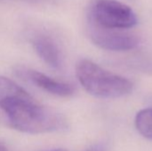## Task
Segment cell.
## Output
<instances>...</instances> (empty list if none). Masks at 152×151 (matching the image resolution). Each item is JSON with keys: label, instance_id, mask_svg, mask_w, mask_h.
<instances>
[{"label": "cell", "instance_id": "cell-7", "mask_svg": "<svg viewBox=\"0 0 152 151\" xmlns=\"http://www.w3.org/2000/svg\"><path fill=\"white\" fill-rule=\"evenodd\" d=\"M135 127L137 131L149 140H152V108L140 110L135 117Z\"/></svg>", "mask_w": 152, "mask_h": 151}, {"label": "cell", "instance_id": "cell-1", "mask_svg": "<svg viewBox=\"0 0 152 151\" xmlns=\"http://www.w3.org/2000/svg\"><path fill=\"white\" fill-rule=\"evenodd\" d=\"M10 125L26 133H45L65 130L67 121L58 111L37 103L22 87L0 101Z\"/></svg>", "mask_w": 152, "mask_h": 151}, {"label": "cell", "instance_id": "cell-3", "mask_svg": "<svg viewBox=\"0 0 152 151\" xmlns=\"http://www.w3.org/2000/svg\"><path fill=\"white\" fill-rule=\"evenodd\" d=\"M88 21L111 29H127L137 24V16L126 4L116 0H95L91 5Z\"/></svg>", "mask_w": 152, "mask_h": 151}, {"label": "cell", "instance_id": "cell-2", "mask_svg": "<svg viewBox=\"0 0 152 151\" xmlns=\"http://www.w3.org/2000/svg\"><path fill=\"white\" fill-rule=\"evenodd\" d=\"M76 74L85 90L99 98L123 97L129 94L134 88V84L128 78L108 71L86 59L77 63Z\"/></svg>", "mask_w": 152, "mask_h": 151}, {"label": "cell", "instance_id": "cell-6", "mask_svg": "<svg viewBox=\"0 0 152 151\" xmlns=\"http://www.w3.org/2000/svg\"><path fill=\"white\" fill-rule=\"evenodd\" d=\"M32 45L37 55L49 67L61 69L63 62V56L59 44L49 35L38 34L32 39Z\"/></svg>", "mask_w": 152, "mask_h": 151}, {"label": "cell", "instance_id": "cell-9", "mask_svg": "<svg viewBox=\"0 0 152 151\" xmlns=\"http://www.w3.org/2000/svg\"><path fill=\"white\" fill-rule=\"evenodd\" d=\"M0 151H7L5 145L2 142H0Z\"/></svg>", "mask_w": 152, "mask_h": 151}, {"label": "cell", "instance_id": "cell-8", "mask_svg": "<svg viewBox=\"0 0 152 151\" xmlns=\"http://www.w3.org/2000/svg\"><path fill=\"white\" fill-rule=\"evenodd\" d=\"M87 151H105V150H104L103 146H102V145H97V146H94V147L91 148L90 150H88Z\"/></svg>", "mask_w": 152, "mask_h": 151}, {"label": "cell", "instance_id": "cell-10", "mask_svg": "<svg viewBox=\"0 0 152 151\" xmlns=\"http://www.w3.org/2000/svg\"><path fill=\"white\" fill-rule=\"evenodd\" d=\"M51 151H67L66 150H64V149H56V150H51Z\"/></svg>", "mask_w": 152, "mask_h": 151}, {"label": "cell", "instance_id": "cell-5", "mask_svg": "<svg viewBox=\"0 0 152 151\" xmlns=\"http://www.w3.org/2000/svg\"><path fill=\"white\" fill-rule=\"evenodd\" d=\"M19 73L22 74L28 80L48 93L61 97H68L75 93V88L72 85L55 80L39 71L25 69H20Z\"/></svg>", "mask_w": 152, "mask_h": 151}, {"label": "cell", "instance_id": "cell-4", "mask_svg": "<svg viewBox=\"0 0 152 151\" xmlns=\"http://www.w3.org/2000/svg\"><path fill=\"white\" fill-rule=\"evenodd\" d=\"M88 32L94 44L108 51H128L139 44L138 37L133 34L120 29L102 28L90 21H88Z\"/></svg>", "mask_w": 152, "mask_h": 151}]
</instances>
